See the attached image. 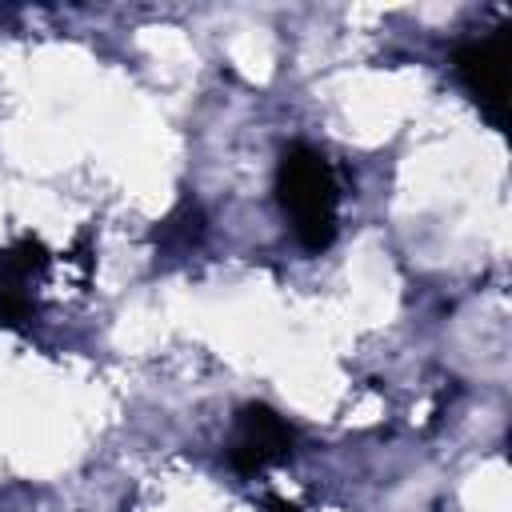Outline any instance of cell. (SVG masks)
I'll use <instances>...</instances> for the list:
<instances>
[{
	"mask_svg": "<svg viewBox=\"0 0 512 512\" xmlns=\"http://www.w3.org/2000/svg\"><path fill=\"white\" fill-rule=\"evenodd\" d=\"M48 268V248L36 236H20L16 244L0 248V324L24 328L36 316L32 284Z\"/></svg>",
	"mask_w": 512,
	"mask_h": 512,
	"instance_id": "cell-4",
	"label": "cell"
},
{
	"mask_svg": "<svg viewBox=\"0 0 512 512\" xmlns=\"http://www.w3.org/2000/svg\"><path fill=\"white\" fill-rule=\"evenodd\" d=\"M264 512H300V508L284 496H264Z\"/></svg>",
	"mask_w": 512,
	"mask_h": 512,
	"instance_id": "cell-6",
	"label": "cell"
},
{
	"mask_svg": "<svg viewBox=\"0 0 512 512\" xmlns=\"http://www.w3.org/2000/svg\"><path fill=\"white\" fill-rule=\"evenodd\" d=\"M292 448H296V432H292V424L276 408H268V404H244L236 412L232 440H228V464L240 476H256V472L288 460Z\"/></svg>",
	"mask_w": 512,
	"mask_h": 512,
	"instance_id": "cell-3",
	"label": "cell"
},
{
	"mask_svg": "<svg viewBox=\"0 0 512 512\" xmlns=\"http://www.w3.org/2000/svg\"><path fill=\"white\" fill-rule=\"evenodd\" d=\"M204 228H208L204 208H200L192 196H180V200L168 208V216H164V220L152 228V248H156V260L172 264V260L192 256V252L200 248V240H204Z\"/></svg>",
	"mask_w": 512,
	"mask_h": 512,
	"instance_id": "cell-5",
	"label": "cell"
},
{
	"mask_svg": "<svg viewBox=\"0 0 512 512\" xmlns=\"http://www.w3.org/2000/svg\"><path fill=\"white\" fill-rule=\"evenodd\" d=\"M276 200L308 252H324L340 228V184L324 152L308 144H288L276 164Z\"/></svg>",
	"mask_w": 512,
	"mask_h": 512,
	"instance_id": "cell-1",
	"label": "cell"
},
{
	"mask_svg": "<svg viewBox=\"0 0 512 512\" xmlns=\"http://www.w3.org/2000/svg\"><path fill=\"white\" fill-rule=\"evenodd\" d=\"M508 44L512 28H496L480 40H468L456 52V76L468 88V96L480 104V112L504 128L508 124Z\"/></svg>",
	"mask_w": 512,
	"mask_h": 512,
	"instance_id": "cell-2",
	"label": "cell"
}]
</instances>
